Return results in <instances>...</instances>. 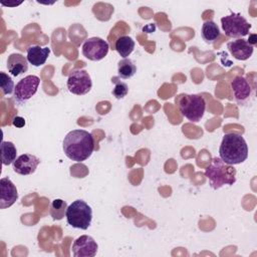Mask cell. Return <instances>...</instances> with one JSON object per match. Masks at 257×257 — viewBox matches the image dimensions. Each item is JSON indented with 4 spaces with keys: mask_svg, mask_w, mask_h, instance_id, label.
<instances>
[{
    "mask_svg": "<svg viewBox=\"0 0 257 257\" xmlns=\"http://www.w3.org/2000/svg\"><path fill=\"white\" fill-rule=\"evenodd\" d=\"M62 149L68 159L80 163L91 156L94 150V140L87 131L72 130L64 137Z\"/></svg>",
    "mask_w": 257,
    "mask_h": 257,
    "instance_id": "6da1fadb",
    "label": "cell"
},
{
    "mask_svg": "<svg viewBox=\"0 0 257 257\" xmlns=\"http://www.w3.org/2000/svg\"><path fill=\"white\" fill-rule=\"evenodd\" d=\"M220 159L228 165H238L248 158V146L245 139L236 133L224 135L220 149Z\"/></svg>",
    "mask_w": 257,
    "mask_h": 257,
    "instance_id": "7a4b0ae2",
    "label": "cell"
},
{
    "mask_svg": "<svg viewBox=\"0 0 257 257\" xmlns=\"http://www.w3.org/2000/svg\"><path fill=\"white\" fill-rule=\"evenodd\" d=\"M205 176L209 180L210 186L214 190H218L224 185H233L236 182V169L220 158H213L206 168Z\"/></svg>",
    "mask_w": 257,
    "mask_h": 257,
    "instance_id": "3957f363",
    "label": "cell"
},
{
    "mask_svg": "<svg viewBox=\"0 0 257 257\" xmlns=\"http://www.w3.org/2000/svg\"><path fill=\"white\" fill-rule=\"evenodd\" d=\"M175 102L183 116L193 122H198L204 116L206 110L205 98L200 94H179Z\"/></svg>",
    "mask_w": 257,
    "mask_h": 257,
    "instance_id": "277c9868",
    "label": "cell"
},
{
    "mask_svg": "<svg viewBox=\"0 0 257 257\" xmlns=\"http://www.w3.org/2000/svg\"><path fill=\"white\" fill-rule=\"evenodd\" d=\"M66 221L73 228L86 230L92 221V209L83 200L73 201L66 209Z\"/></svg>",
    "mask_w": 257,
    "mask_h": 257,
    "instance_id": "5b68a950",
    "label": "cell"
},
{
    "mask_svg": "<svg viewBox=\"0 0 257 257\" xmlns=\"http://www.w3.org/2000/svg\"><path fill=\"white\" fill-rule=\"evenodd\" d=\"M222 29L230 38H241L249 34L251 24L240 13H231L221 18Z\"/></svg>",
    "mask_w": 257,
    "mask_h": 257,
    "instance_id": "8992f818",
    "label": "cell"
},
{
    "mask_svg": "<svg viewBox=\"0 0 257 257\" xmlns=\"http://www.w3.org/2000/svg\"><path fill=\"white\" fill-rule=\"evenodd\" d=\"M66 85L71 93L76 95H83L90 91L92 87V81L86 70L75 69L68 75Z\"/></svg>",
    "mask_w": 257,
    "mask_h": 257,
    "instance_id": "52a82bcc",
    "label": "cell"
},
{
    "mask_svg": "<svg viewBox=\"0 0 257 257\" xmlns=\"http://www.w3.org/2000/svg\"><path fill=\"white\" fill-rule=\"evenodd\" d=\"M108 49V43L100 37L87 38L81 46V52L83 56L92 61L103 59L107 55Z\"/></svg>",
    "mask_w": 257,
    "mask_h": 257,
    "instance_id": "ba28073f",
    "label": "cell"
},
{
    "mask_svg": "<svg viewBox=\"0 0 257 257\" xmlns=\"http://www.w3.org/2000/svg\"><path fill=\"white\" fill-rule=\"evenodd\" d=\"M40 78L36 75H27L20 79L14 90V98L18 102H25L30 99L37 91Z\"/></svg>",
    "mask_w": 257,
    "mask_h": 257,
    "instance_id": "9c48e42d",
    "label": "cell"
},
{
    "mask_svg": "<svg viewBox=\"0 0 257 257\" xmlns=\"http://www.w3.org/2000/svg\"><path fill=\"white\" fill-rule=\"evenodd\" d=\"M97 249V243L88 235H82L75 239L71 248L74 257H93L96 255Z\"/></svg>",
    "mask_w": 257,
    "mask_h": 257,
    "instance_id": "30bf717a",
    "label": "cell"
},
{
    "mask_svg": "<svg viewBox=\"0 0 257 257\" xmlns=\"http://www.w3.org/2000/svg\"><path fill=\"white\" fill-rule=\"evenodd\" d=\"M231 87L234 98L239 104L244 105L251 99L253 90L249 81L245 77L241 75L235 76L234 79L231 81Z\"/></svg>",
    "mask_w": 257,
    "mask_h": 257,
    "instance_id": "8fae6325",
    "label": "cell"
},
{
    "mask_svg": "<svg viewBox=\"0 0 257 257\" xmlns=\"http://www.w3.org/2000/svg\"><path fill=\"white\" fill-rule=\"evenodd\" d=\"M0 208L6 209L11 207L18 199L16 186L12 181L5 177L0 180Z\"/></svg>",
    "mask_w": 257,
    "mask_h": 257,
    "instance_id": "7c38bea8",
    "label": "cell"
},
{
    "mask_svg": "<svg viewBox=\"0 0 257 257\" xmlns=\"http://www.w3.org/2000/svg\"><path fill=\"white\" fill-rule=\"evenodd\" d=\"M39 164L40 160L36 156L31 154H23L14 161L13 170L19 175L27 176L33 174Z\"/></svg>",
    "mask_w": 257,
    "mask_h": 257,
    "instance_id": "4fadbf2b",
    "label": "cell"
},
{
    "mask_svg": "<svg viewBox=\"0 0 257 257\" xmlns=\"http://www.w3.org/2000/svg\"><path fill=\"white\" fill-rule=\"evenodd\" d=\"M227 48L231 55L238 60H247L251 57L254 50V45L245 39L239 38L228 42Z\"/></svg>",
    "mask_w": 257,
    "mask_h": 257,
    "instance_id": "5bb4252c",
    "label": "cell"
},
{
    "mask_svg": "<svg viewBox=\"0 0 257 257\" xmlns=\"http://www.w3.org/2000/svg\"><path fill=\"white\" fill-rule=\"evenodd\" d=\"M7 68L11 75L19 76L28 70V60L20 53H12L7 58Z\"/></svg>",
    "mask_w": 257,
    "mask_h": 257,
    "instance_id": "9a60e30c",
    "label": "cell"
},
{
    "mask_svg": "<svg viewBox=\"0 0 257 257\" xmlns=\"http://www.w3.org/2000/svg\"><path fill=\"white\" fill-rule=\"evenodd\" d=\"M50 54V48L45 46L41 47L39 45H32L27 48V60L33 66L43 65Z\"/></svg>",
    "mask_w": 257,
    "mask_h": 257,
    "instance_id": "2e32d148",
    "label": "cell"
},
{
    "mask_svg": "<svg viewBox=\"0 0 257 257\" xmlns=\"http://www.w3.org/2000/svg\"><path fill=\"white\" fill-rule=\"evenodd\" d=\"M201 36L206 43L212 44L220 36V29L213 20H207L202 25Z\"/></svg>",
    "mask_w": 257,
    "mask_h": 257,
    "instance_id": "e0dca14e",
    "label": "cell"
},
{
    "mask_svg": "<svg viewBox=\"0 0 257 257\" xmlns=\"http://www.w3.org/2000/svg\"><path fill=\"white\" fill-rule=\"evenodd\" d=\"M114 48L122 58H126L135 49V41L127 35L120 36L116 39Z\"/></svg>",
    "mask_w": 257,
    "mask_h": 257,
    "instance_id": "ac0fdd59",
    "label": "cell"
},
{
    "mask_svg": "<svg viewBox=\"0 0 257 257\" xmlns=\"http://www.w3.org/2000/svg\"><path fill=\"white\" fill-rule=\"evenodd\" d=\"M1 160L2 164L4 166H9L14 163V161L17 159V150L15 145L12 142H5L2 141L1 143Z\"/></svg>",
    "mask_w": 257,
    "mask_h": 257,
    "instance_id": "d6986e66",
    "label": "cell"
},
{
    "mask_svg": "<svg viewBox=\"0 0 257 257\" xmlns=\"http://www.w3.org/2000/svg\"><path fill=\"white\" fill-rule=\"evenodd\" d=\"M137 71V66L130 58H122L117 63L118 77L123 79H128L135 75Z\"/></svg>",
    "mask_w": 257,
    "mask_h": 257,
    "instance_id": "ffe728a7",
    "label": "cell"
},
{
    "mask_svg": "<svg viewBox=\"0 0 257 257\" xmlns=\"http://www.w3.org/2000/svg\"><path fill=\"white\" fill-rule=\"evenodd\" d=\"M67 207L68 206L65 201L61 199H55L50 204L49 214L53 220H61L66 213Z\"/></svg>",
    "mask_w": 257,
    "mask_h": 257,
    "instance_id": "44dd1931",
    "label": "cell"
},
{
    "mask_svg": "<svg viewBox=\"0 0 257 257\" xmlns=\"http://www.w3.org/2000/svg\"><path fill=\"white\" fill-rule=\"evenodd\" d=\"M111 82L114 83V87L112 89L113 96L115 98H117V99L123 98L127 94V92H128L127 84L124 81L120 80L118 76H113L111 78Z\"/></svg>",
    "mask_w": 257,
    "mask_h": 257,
    "instance_id": "7402d4cb",
    "label": "cell"
},
{
    "mask_svg": "<svg viewBox=\"0 0 257 257\" xmlns=\"http://www.w3.org/2000/svg\"><path fill=\"white\" fill-rule=\"evenodd\" d=\"M0 86L2 89L3 95L12 94V92L15 90V86L12 78L3 71L0 72Z\"/></svg>",
    "mask_w": 257,
    "mask_h": 257,
    "instance_id": "603a6c76",
    "label": "cell"
},
{
    "mask_svg": "<svg viewBox=\"0 0 257 257\" xmlns=\"http://www.w3.org/2000/svg\"><path fill=\"white\" fill-rule=\"evenodd\" d=\"M12 123H13V125H15L16 127H22V126L25 124V120H24V118L21 117V116H16V117H14Z\"/></svg>",
    "mask_w": 257,
    "mask_h": 257,
    "instance_id": "cb8c5ba5",
    "label": "cell"
},
{
    "mask_svg": "<svg viewBox=\"0 0 257 257\" xmlns=\"http://www.w3.org/2000/svg\"><path fill=\"white\" fill-rule=\"evenodd\" d=\"M21 3H22V2H19V3H10V2L5 3V2L1 1V4H2V5H4V6H8V7H15V6H17V5L21 4Z\"/></svg>",
    "mask_w": 257,
    "mask_h": 257,
    "instance_id": "d4e9b609",
    "label": "cell"
}]
</instances>
